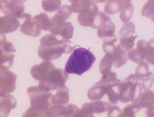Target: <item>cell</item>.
Returning a JSON list of instances; mask_svg holds the SVG:
<instances>
[{
	"label": "cell",
	"mask_w": 154,
	"mask_h": 117,
	"mask_svg": "<svg viewBox=\"0 0 154 117\" xmlns=\"http://www.w3.org/2000/svg\"><path fill=\"white\" fill-rule=\"evenodd\" d=\"M78 106L73 104L64 105H51L48 109L46 117H75L79 111Z\"/></svg>",
	"instance_id": "8"
},
{
	"label": "cell",
	"mask_w": 154,
	"mask_h": 117,
	"mask_svg": "<svg viewBox=\"0 0 154 117\" xmlns=\"http://www.w3.org/2000/svg\"><path fill=\"white\" fill-rule=\"evenodd\" d=\"M153 1H148L147 3L143 6L142 10V16L150 17L152 21H153Z\"/></svg>",
	"instance_id": "39"
},
{
	"label": "cell",
	"mask_w": 154,
	"mask_h": 117,
	"mask_svg": "<svg viewBox=\"0 0 154 117\" xmlns=\"http://www.w3.org/2000/svg\"><path fill=\"white\" fill-rule=\"evenodd\" d=\"M126 2L127 1H121V0H112V1L107 2L105 6V11L107 14L109 15H113L120 12Z\"/></svg>",
	"instance_id": "24"
},
{
	"label": "cell",
	"mask_w": 154,
	"mask_h": 117,
	"mask_svg": "<svg viewBox=\"0 0 154 117\" xmlns=\"http://www.w3.org/2000/svg\"><path fill=\"white\" fill-rule=\"evenodd\" d=\"M14 53L4 52L0 50V68H10L14 63Z\"/></svg>",
	"instance_id": "26"
},
{
	"label": "cell",
	"mask_w": 154,
	"mask_h": 117,
	"mask_svg": "<svg viewBox=\"0 0 154 117\" xmlns=\"http://www.w3.org/2000/svg\"><path fill=\"white\" fill-rule=\"evenodd\" d=\"M116 79H117V75L115 72L112 71V70H109V72H107V73L103 75L102 78H101L100 80L103 82L108 84L112 82L115 81Z\"/></svg>",
	"instance_id": "41"
},
{
	"label": "cell",
	"mask_w": 154,
	"mask_h": 117,
	"mask_svg": "<svg viewBox=\"0 0 154 117\" xmlns=\"http://www.w3.org/2000/svg\"><path fill=\"white\" fill-rule=\"evenodd\" d=\"M0 2H1L0 4L1 11L8 16L17 19L25 11L24 2L15 1V0H11V1L2 0Z\"/></svg>",
	"instance_id": "10"
},
{
	"label": "cell",
	"mask_w": 154,
	"mask_h": 117,
	"mask_svg": "<svg viewBox=\"0 0 154 117\" xmlns=\"http://www.w3.org/2000/svg\"><path fill=\"white\" fill-rule=\"evenodd\" d=\"M55 94H52L50 100L54 105H66L69 101V89L63 86L57 89Z\"/></svg>",
	"instance_id": "18"
},
{
	"label": "cell",
	"mask_w": 154,
	"mask_h": 117,
	"mask_svg": "<svg viewBox=\"0 0 154 117\" xmlns=\"http://www.w3.org/2000/svg\"><path fill=\"white\" fill-rule=\"evenodd\" d=\"M98 13V6L96 3H94L90 9L79 14L78 17L79 23L83 26H90L93 29H97L95 25V20Z\"/></svg>",
	"instance_id": "13"
},
{
	"label": "cell",
	"mask_w": 154,
	"mask_h": 117,
	"mask_svg": "<svg viewBox=\"0 0 154 117\" xmlns=\"http://www.w3.org/2000/svg\"><path fill=\"white\" fill-rule=\"evenodd\" d=\"M106 84L101 81L98 82L89 90L87 94L88 98L91 100H100L104 95L106 94Z\"/></svg>",
	"instance_id": "19"
},
{
	"label": "cell",
	"mask_w": 154,
	"mask_h": 117,
	"mask_svg": "<svg viewBox=\"0 0 154 117\" xmlns=\"http://www.w3.org/2000/svg\"><path fill=\"white\" fill-rule=\"evenodd\" d=\"M111 54L113 58V64L116 68H120L126 63L128 61L126 52L119 45L116 46Z\"/></svg>",
	"instance_id": "20"
},
{
	"label": "cell",
	"mask_w": 154,
	"mask_h": 117,
	"mask_svg": "<svg viewBox=\"0 0 154 117\" xmlns=\"http://www.w3.org/2000/svg\"><path fill=\"white\" fill-rule=\"evenodd\" d=\"M94 112L91 107V103H87L82 105L81 109H79L75 117H92Z\"/></svg>",
	"instance_id": "38"
},
{
	"label": "cell",
	"mask_w": 154,
	"mask_h": 117,
	"mask_svg": "<svg viewBox=\"0 0 154 117\" xmlns=\"http://www.w3.org/2000/svg\"><path fill=\"white\" fill-rule=\"evenodd\" d=\"M0 98V114L1 116H8L11 110L14 109L17 105V101L12 95L6 94Z\"/></svg>",
	"instance_id": "15"
},
{
	"label": "cell",
	"mask_w": 154,
	"mask_h": 117,
	"mask_svg": "<svg viewBox=\"0 0 154 117\" xmlns=\"http://www.w3.org/2000/svg\"><path fill=\"white\" fill-rule=\"evenodd\" d=\"M95 25L97 28V34L99 38H107L114 36L115 25L110 17L105 13L99 12L96 17Z\"/></svg>",
	"instance_id": "5"
},
{
	"label": "cell",
	"mask_w": 154,
	"mask_h": 117,
	"mask_svg": "<svg viewBox=\"0 0 154 117\" xmlns=\"http://www.w3.org/2000/svg\"><path fill=\"white\" fill-rule=\"evenodd\" d=\"M69 73L61 68H55L50 72L47 78L41 79L38 88L41 91L50 92L65 86L66 82L69 79Z\"/></svg>",
	"instance_id": "3"
},
{
	"label": "cell",
	"mask_w": 154,
	"mask_h": 117,
	"mask_svg": "<svg viewBox=\"0 0 154 117\" xmlns=\"http://www.w3.org/2000/svg\"><path fill=\"white\" fill-rule=\"evenodd\" d=\"M135 34V25L131 22H128V23H125L124 25L121 28L119 33L120 37L128 36Z\"/></svg>",
	"instance_id": "33"
},
{
	"label": "cell",
	"mask_w": 154,
	"mask_h": 117,
	"mask_svg": "<svg viewBox=\"0 0 154 117\" xmlns=\"http://www.w3.org/2000/svg\"><path fill=\"white\" fill-rule=\"evenodd\" d=\"M134 13L133 5L131 3V1H127L124 4L122 10L120 11V18L124 24L129 22L131 19Z\"/></svg>",
	"instance_id": "27"
},
{
	"label": "cell",
	"mask_w": 154,
	"mask_h": 117,
	"mask_svg": "<svg viewBox=\"0 0 154 117\" xmlns=\"http://www.w3.org/2000/svg\"><path fill=\"white\" fill-rule=\"evenodd\" d=\"M55 68V66L51 61H44L40 64L33 66L31 69V75L36 80L41 81V79L47 78Z\"/></svg>",
	"instance_id": "11"
},
{
	"label": "cell",
	"mask_w": 154,
	"mask_h": 117,
	"mask_svg": "<svg viewBox=\"0 0 154 117\" xmlns=\"http://www.w3.org/2000/svg\"><path fill=\"white\" fill-rule=\"evenodd\" d=\"M20 26V32L29 36L37 37L41 34V29L32 20L29 13H24L17 18Z\"/></svg>",
	"instance_id": "6"
},
{
	"label": "cell",
	"mask_w": 154,
	"mask_h": 117,
	"mask_svg": "<svg viewBox=\"0 0 154 117\" xmlns=\"http://www.w3.org/2000/svg\"><path fill=\"white\" fill-rule=\"evenodd\" d=\"M61 4L60 0H45L42 2V6L46 12H52L58 9Z\"/></svg>",
	"instance_id": "35"
},
{
	"label": "cell",
	"mask_w": 154,
	"mask_h": 117,
	"mask_svg": "<svg viewBox=\"0 0 154 117\" xmlns=\"http://www.w3.org/2000/svg\"><path fill=\"white\" fill-rule=\"evenodd\" d=\"M142 83L140 81H136L133 84L131 91V96H130V101L140 100L141 95L142 94Z\"/></svg>",
	"instance_id": "34"
},
{
	"label": "cell",
	"mask_w": 154,
	"mask_h": 117,
	"mask_svg": "<svg viewBox=\"0 0 154 117\" xmlns=\"http://www.w3.org/2000/svg\"><path fill=\"white\" fill-rule=\"evenodd\" d=\"M136 81H139L135 75H131L126 79H124L121 83L119 100L121 102L126 103L130 101V96H131V91L133 84Z\"/></svg>",
	"instance_id": "14"
},
{
	"label": "cell",
	"mask_w": 154,
	"mask_h": 117,
	"mask_svg": "<svg viewBox=\"0 0 154 117\" xmlns=\"http://www.w3.org/2000/svg\"><path fill=\"white\" fill-rule=\"evenodd\" d=\"M20 23L17 18L4 15L0 19V32L2 34L14 32L19 27Z\"/></svg>",
	"instance_id": "16"
},
{
	"label": "cell",
	"mask_w": 154,
	"mask_h": 117,
	"mask_svg": "<svg viewBox=\"0 0 154 117\" xmlns=\"http://www.w3.org/2000/svg\"><path fill=\"white\" fill-rule=\"evenodd\" d=\"M153 44L151 45L149 48V49L148 50V52H147L146 56V63H149V64L151 65H153L154 61H153Z\"/></svg>",
	"instance_id": "43"
},
{
	"label": "cell",
	"mask_w": 154,
	"mask_h": 117,
	"mask_svg": "<svg viewBox=\"0 0 154 117\" xmlns=\"http://www.w3.org/2000/svg\"><path fill=\"white\" fill-rule=\"evenodd\" d=\"M33 20L40 26L41 29L45 31L50 30L53 25L51 19H50L48 15L45 13H41L40 14L35 15L33 17Z\"/></svg>",
	"instance_id": "23"
},
{
	"label": "cell",
	"mask_w": 154,
	"mask_h": 117,
	"mask_svg": "<svg viewBox=\"0 0 154 117\" xmlns=\"http://www.w3.org/2000/svg\"><path fill=\"white\" fill-rule=\"evenodd\" d=\"M141 108L142 107L140 106L139 100L132 101V104L124 107L119 117H134L135 116V114L140 111Z\"/></svg>",
	"instance_id": "25"
},
{
	"label": "cell",
	"mask_w": 154,
	"mask_h": 117,
	"mask_svg": "<svg viewBox=\"0 0 154 117\" xmlns=\"http://www.w3.org/2000/svg\"><path fill=\"white\" fill-rule=\"evenodd\" d=\"M91 107L94 114H99L105 112H108L112 105L110 103L105 102V101L98 100L91 102Z\"/></svg>",
	"instance_id": "29"
},
{
	"label": "cell",
	"mask_w": 154,
	"mask_h": 117,
	"mask_svg": "<svg viewBox=\"0 0 154 117\" xmlns=\"http://www.w3.org/2000/svg\"><path fill=\"white\" fill-rule=\"evenodd\" d=\"M52 95L49 92L43 96L30 98V107L24 113L23 117H40L45 116L50 106V100Z\"/></svg>",
	"instance_id": "4"
},
{
	"label": "cell",
	"mask_w": 154,
	"mask_h": 117,
	"mask_svg": "<svg viewBox=\"0 0 154 117\" xmlns=\"http://www.w3.org/2000/svg\"><path fill=\"white\" fill-rule=\"evenodd\" d=\"M72 13V9L70 6L68 5H63L57 10V12L51 18L52 24L62 23L67 20Z\"/></svg>",
	"instance_id": "21"
},
{
	"label": "cell",
	"mask_w": 154,
	"mask_h": 117,
	"mask_svg": "<svg viewBox=\"0 0 154 117\" xmlns=\"http://www.w3.org/2000/svg\"><path fill=\"white\" fill-rule=\"evenodd\" d=\"M147 116H153V105L149 107V109L146 111Z\"/></svg>",
	"instance_id": "44"
},
{
	"label": "cell",
	"mask_w": 154,
	"mask_h": 117,
	"mask_svg": "<svg viewBox=\"0 0 154 117\" xmlns=\"http://www.w3.org/2000/svg\"><path fill=\"white\" fill-rule=\"evenodd\" d=\"M96 61V57L90 50L78 48L73 50L66 63L64 70L67 73L80 76L90 70Z\"/></svg>",
	"instance_id": "1"
},
{
	"label": "cell",
	"mask_w": 154,
	"mask_h": 117,
	"mask_svg": "<svg viewBox=\"0 0 154 117\" xmlns=\"http://www.w3.org/2000/svg\"><path fill=\"white\" fill-rule=\"evenodd\" d=\"M17 76L5 68H0V96L14 92Z\"/></svg>",
	"instance_id": "7"
},
{
	"label": "cell",
	"mask_w": 154,
	"mask_h": 117,
	"mask_svg": "<svg viewBox=\"0 0 154 117\" xmlns=\"http://www.w3.org/2000/svg\"><path fill=\"white\" fill-rule=\"evenodd\" d=\"M122 114V110L117 106H112L108 111V117H119Z\"/></svg>",
	"instance_id": "42"
},
{
	"label": "cell",
	"mask_w": 154,
	"mask_h": 117,
	"mask_svg": "<svg viewBox=\"0 0 154 117\" xmlns=\"http://www.w3.org/2000/svg\"><path fill=\"white\" fill-rule=\"evenodd\" d=\"M117 41V38L115 36L105 38V41L103 44V49L106 54H112L116 46L115 43Z\"/></svg>",
	"instance_id": "32"
},
{
	"label": "cell",
	"mask_w": 154,
	"mask_h": 117,
	"mask_svg": "<svg viewBox=\"0 0 154 117\" xmlns=\"http://www.w3.org/2000/svg\"><path fill=\"white\" fill-rule=\"evenodd\" d=\"M73 26L70 22H62L53 24L52 28L50 29L51 34L54 36H61L63 39L69 40L73 35Z\"/></svg>",
	"instance_id": "12"
},
{
	"label": "cell",
	"mask_w": 154,
	"mask_h": 117,
	"mask_svg": "<svg viewBox=\"0 0 154 117\" xmlns=\"http://www.w3.org/2000/svg\"><path fill=\"white\" fill-rule=\"evenodd\" d=\"M71 2L72 11L74 13H78L79 14L87 11L93 6L95 2L93 1H87V0H72L70 1Z\"/></svg>",
	"instance_id": "22"
},
{
	"label": "cell",
	"mask_w": 154,
	"mask_h": 117,
	"mask_svg": "<svg viewBox=\"0 0 154 117\" xmlns=\"http://www.w3.org/2000/svg\"><path fill=\"white\" fill-rule=\"evenodd\" d=\"M76 46L71 41L66 39L59 40V43L53 45L40 46L38 49V54L44 61H51L59 59L61 54L70 53Z\"/></svg>",
	"instance_id": "2"
},
{
	"label": "cell",
	"mask_w": 154,
	"mask_h": 117,
	"mask_svg": "<svg viewBox=\"0 0 154 117\" xmlns=\"http://www.w3.org/2000/svg\"><path fill=\"white\" fill-rule=\"evenodd\" d=\"M120 79H116L112 82L106 84V94L108 96L109 102L111 104H116L119 100V94H120V87H121Z\"/></svg>",
	"instance_id": "17"
},
{
	"label": "cell",
	"mask_w": 154,
	"mask_h": 117,
	"mask_svg": "<svg viewBox=\"0 0 154 117\" xmlns=\"http://www.w3.org/2000/svg\"><path fill=\"white\" fill-rule=\"evenodd\" d=\"M149 72V66L145 61H142L137 66L135 70V76L137 77L138 80L142 81Z\"/></svg>",
	"instance_id": "37"
},
{
	"label": "cell",
	"mask_w": 154,
	"mask_h": 117,
	"mask_svg": "<svg viewBox=\"0 0 154 117\" xmlns=\"http://www.w3.org/2000/svg\"><path fill=\"white\" fill-rule=\"evenodd\" d=\"M153 44V39H151L150 41L146 42L143 40H140L137 42V48L129 50L128 53L127 57L130 60L136 63H139L146 58V54L150 46Z\"/></svg>",
	"instance_id": "9"
},
{
	"label": "cell",
	"mask_w": 154,
	"mask_h": 117,
	"mask_svg": "<svg viewBox=\"0 0 154 117\" xmlns=\"http://www.w3.org/2000/svg\"><path fill=\"white\" fill-rule=\"evenodd\" d=\"M112 64H113V58L111 54H106L101 59L99 66V70L100 73L104 75L111 70Z\"/></svg>",
	"instance_id": "28"
},
{
	"label": "cell",
	"mask_w": 154,
	"mask_h": 117,
	"mask_svg": "<svg viewBox=\"0 0 154 117\" xmlns=\"http://www.w3.org/2000/svg\"><path fill=\"white\" fill-rule=\"evenodd\" d=\"M137 35H132L128 36H123L120 37L119 45L125 51H129L132 50V48L134 47V41L137 38Z\"/></svg>",
	"instance_id": "31"
},
{
	"label": "cell",
	"mask_w": 154,
	"mask_h": 117,
	"mask_svg": "<svg viewBox=\"0 0 154 117\" xmlns=\"http://www.w3.org/2000/svg\"><path fill=\"white\" fill-rule=\"evenodd\" d=\"M153 92L151 91H145L143 92L140 98V104L141 107L146 108L153 105L154 100Z\"/></svg>",
	"instance_id": "30"
},
{
	"label": "cell",
	"mask_w": 154,
	"mask_h": 117,
	"mask_svg": "<svg viewBox=\"0 0 154 117\" xmlns=\"http://www.w3.org/2000/svg\"><path fill=\"white\" fill-rule=\"evenodd\" d=\"M153 85V74L151 72H148L145 78L143 79L142 87L145 91H149Z\"/></svg>",
	"instance_id": "40"
},
{
	"label": "cell",
	"mask_w": 154,
	"mask_h": 117,
	"mask_svg": "<svg viewBox=\"0 0 154 117\" xmlns=\"http://www.w3.org/2000/svg\"><path fill=\"white\" fill-rule=\"evenodd\" d=\"M0 50L4 52H16V50L15 49L14 45L11 42L7 41L6 36L2 34H1V38H0Z\"/></svg>",
	"instance_id": "36"
}]
</instances>
